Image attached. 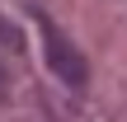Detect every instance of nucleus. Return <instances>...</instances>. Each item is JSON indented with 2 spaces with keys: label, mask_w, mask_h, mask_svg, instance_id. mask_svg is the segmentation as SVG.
I'll use <instances>...</instances> for the list:
<instances>
[{
  "label": "nucleus",
  "mask_w": 127,
  "mask_h": 122,
  "mask_svg": "<svg viewBox=\"0 0 127 122\" xmlns=\"http://www.w3.org/2000/svg\"><path fill=\"white\" fill-rule=\"evenodd\" d=\"M33 24H38V33H42V56H47V66H52V75H57L61 85H71V89H85V85H90V66H85L80 47L52 24L47 9H33Z\"/></svg>",
  "instance_id": "obj_1"
},
{
  "label": "nucleus",
  "mask_w": 127,
  "mask_h": 122,
  "mask_svg": "<svg viewBox=\"0 0 127 122\" xmlns=\"http://www.w3.org/2000/svg\"><path fill=\"white\" fill-rule=\"evenodd\" d=\"M0 38H5V47H24V38H19V28H9L5 19H0Z\"/></svg>",
  "instance_id": "obj_2"
},
{
  "label": "nucleus",
  "mask_w": 127,
  "mask_h": 122,
  "mask_svg": "<svg viewBox=\"0 0 127 122\" xmlns=\"http://www.w3.org/2000/svg\"><path fill=\"white\" fill-rule=\"evenodd\" d=\"M0 80H5V71H0Z\"/></svg>",
  "instance_id": "obj_3"
}]
</instances>
